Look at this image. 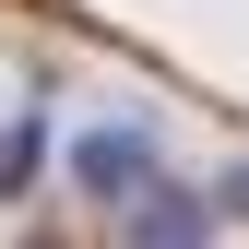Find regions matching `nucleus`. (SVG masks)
<instances>
[{
  "label": "nucleus",
  "mask_w": 249,
  "mask_h": 249,
  "mask_svg": "<svg viewBox=\"0 0 249 249\" xmlns=\"http://www.w3.org/2000/svg\"><path fill=\"white\" fill-rule=\"evenodd\" d=\"M36 154H48L36 119H24V131H0V190H24V178H36Z\"/></svg>",
  "instance_id": "nucleus-2"
},
{
  "label": "nucleus",
  "mask_w": 249,
  "mask_h": 249,
  "mask_svg": "<svg viewBox=\"0 0 249 249\" xmlns=\"http://www.w3.org/2000/svg\"><path fill=\"white\" fill-rule=\"evenodd\" d=\"M71 166H83V190H107V202H119V190H131V178L154 166V154H142V131H95V142L71 154Z\"/></svg>",
  "instance_id": "nucleus-1"
}]
</instances>
